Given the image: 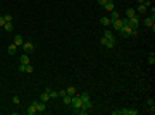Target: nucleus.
Wrapping results in <instances>:
<instances>
[{
	"label": "nucleus",
	"instance_id": "423d86ee",
	"mask_svg": "<svg viewBox=\"0 0 155 115\" xmlns=\"http://www.w3.org/2000/svg\"><path fill=\"white\" fill-rule=\"evenodd\" d=\"M145 23V26H147V28H152V29H155V16L153 14H152V17H147L143 21Z\"/></svg>",
	"mask_w": 155,
	"mask_h": 115
},
{
	"label": "nucleus",
	"instance_id": "9d476101",
	"mask_svg": "<svg viewBox=\"0 0 155 115\" xmlns=\"http://www.w3.org/2000/svg\"><path fill=\"white\" fill-rule=\"evenodd\" d=\"M23 43H24L23 36H21V35H16V38H14V45H17V46H23Z\"/></svg>",
	"mask_w": 155,
	"mask_h": 115
},
{
	"label": "nucleus",
	"instance_id": "72a5a7b5",
	"mask_svg": "<svg viewBox=\"0 0 155 115\" xmlns=\"http://www.w3.org/2000/svg\"><path fill=\"white\" fill-rule=\"evenodd\" d=\"M64 95H67V93H66V89H60V91H59V96H64Z\"/></svg>",
	"mask_w": 155,
	"mask_h": 115
},
{
	"label": "nucleus",
	"instance_id": "c756f323",
	"mask_svg": "<svg viewBox=\"0 0 155 115\" xmlns=\"http://www.w3.org/2000/svg\"><path fill=\"white\" fill-rule=\"evenodd\" d=\"M33 67H31V64H29V65H28V67H26V72H28V74H31V72H33Z\"/></svg>",
	"mask_w": 155,
	"mask_h": 115
},
{
	"label": "nucleus",
	"instance_id": "473e14b6",
	"mask_svg": "<svg viewBox=\"0 0 155 115\" xmlns=\"http://www.w3.org/2000/svg\"><path fill=\"white\" fill-rule=\"evenodd\" d=\"M12 101H14V105H19V96H14L12 98Z\"/></svg>",
	"mask_w": 155,
	"mask_h": 115
},
{
	"label": "nucleus",
	"instance_id": "7c9ffc66",
	"mask_svg": "<svg viewBox=\"0 0 155 115\" xmlns=\"http://www.w3.org/2000/svg\"><path fill=\"white\" fill-rule=\"evenodd\" d=\"M107 2H114V0H98V4H100V5H105Z\"/></svg>",
	"mask_w": 155,
	"mask_h": 115
},
{
	"label": "nucleus",
	"instance_id": "f8f14e48",
	"mask_svg": "<svg viewBox=\"0 0 155 115\" xmlns=\"http://www.w3.org/2000/svg\"><path fill=\"white\" fill-rule=\"evenodd\" d=\"M50 100V95H48V91H45V93H41V96H40V101H48Z\"/></svg>",
	"mask_w": 155,
	"mask_h": 115
},
{
	"label": "nucleus",
	"instance_id": "c85d7f7f",
	"mask_svg": "<svg viewBox=\"0 0 155 115\" xmlns=\"http://www.w3.org/2000/svg\"><path fill=\"white\" fill-rule=\"evenodd\" d=\"M143 5H145V7H147V9H148V7H150V5H152V2H150V0H143Z\"/></svg>",
	"mask_w": 155,
	"mask_h": 115
},
{
	"label": "nucleus",
	"instance_id": "aec40b11",
	"mask_svg": "<svg viewBox=\"0 0 155 115\" xmlns=\"http://www.w3.org/2000/svg\"><path fill=\"white\" fill-rule=\"evenodd\" d=\"M4 29H5L7 33H11L12 29H14V26H12V23H5V24H4Z\"/></svg>",
	"mask_w": 155,
	"mask_h": 115
},
{
	"label": "nucleus",
	"instance_id": "a211bd4d",
	"mask_svg": "<svg viewBox=\"0 0 155 115\" xmlns=\"http://www.w3.org/2000/svg\"><path fill=\"white\" fill-rule=\"evenodd\" d=\"M100 24L102 26H110V19L109 17H100Z\"/></svg>",
	"mask_w": 155,
	"mask_h": 115
},
{
	"label": "nucleus",
	"instance_id": "6e6552de",
	"mask_svg": "<svg viewBox=\"0 0 155 115\" xmlns=\"http://www.w3.org/2000/svg\"><path fill=\"white\" fill-rule=\"evenodd\" d=\"M127 23H129V26H131V28L138 29V26H140V19H138V16H134V17L127 19Z\"/></svg>",
	"mask_w": 155,
	"mask_h": 115
},
{
	"label": "nucleus",
	"instance_id": "4be33fe9",
	"mask_svg": "<svg viewBox=\"0 0 155 115\" xmlns=\"http://www.w3.org/2000/svg\"><path fill=\"white\" fill-rule=\"evenodd\" d=\"M79 98H81V101H88L90 100V93H83V95H79Z\"/></svg>",
	"mask_w": 155,
	"mask_h": 115
},
{
	"label": "nucleus",
	"instance_id": "0eeeda50",
	"mask_svg": "<svg viewBox=\"0 0 155 115\" xmlns=\"http://www.w3.org/2000/svg\"><path fill=\"white\" fill-rule=\"evenodd\" d=\"M23 48H24V52H26V53H31L34 50V45L31 43V41H24V43H23Z\"/></svg>",
	"mask_w": 155,
	"mask_h": 115
},
{
	"label": "nucleus",
	"instance_id": "b1692460",
	"mask_svg": "<svg viewBox=\"0 0 155 115\" xmlns=\"http://www.w3.org/2000/svg\"><path fill=\"white\" fill-rule=\"evenodd\" d=\"M129 38H138V29H134V28L131 29V33H129Z\"/></svg>",
	"mask_w": 155,
	"mask_h": 115
},
{
	"label": "nucleus",
	"instance_id": "7ed1b4c3",
	"mask_svg": "<svg viewBox=\"0 0 155 115\" xmlns=\"http://www.w3.org/2000/svg\"><path fill=\"white\" fill-rule=\"evenodd\" d=\"M100 43H102L103 46H107V48H114V45H115V40H109V38H105V36H103L102 40H100Z\"/></svg>",
	"mask_w": 155,
	"mask_h": 115
},
{
	"label": "nucleus",
	"instance_id": "2eb2a0df",
	"mask_svg": "<svg viewBox=\"0 0 155 115\" xmlns=\"http://www.w3.org/2000/svg\"><path fill=\"white\" fill-rule=\"evenodd\" d=\"M103 7H105V9L110 12V11H114V9H115V4H114V2H107V4H105Z\"/></svg>",
	"mask_w": 155,
	"mask_h": 115
},
{
	"label": "nucleus",
	"instance_id": "dca6fc26",
	"mask_svg": "<svg viewBox=\"0 0 155 115\" xmlns=\"http://www.w3.org/2000/svg\"><path fill=\"white\" fill-rule=\"evenodd\" d=\"M66 93H67L69 96H74V95H76V88L74 86H69L67 89H66Z\"/></svg>",
	"mask_w": 155,
	"mask_h": 115
},
{
	"label": "nucleus",
	"instance_id": "bb28decb",
	"mask_svg": "<svg viewBox=\"0 0 155 115\" xmlns=\"http://www.w3.org/2000/svg\"><path fill=\"white\" fill-rule=\"evenodd\" d=\"M148 64H152V65L155 64V55H153V53H150V57H148Z\"/></svg>",
	"mask_w": 155,
	"mask_h": 115
},
{
	"label": "nucleus",
	"instance_id": "9b49d317",
	"mask_svg": "<svg viewBox=\"0 0 155 115\" xmlns=\"http://www.w3.org/2000/svg\"><path fill=\"white\" fill-rule=\"evenodd\" d=\"M121 17V14H119V12H117V11H115V9H114V11H110V21H115V19H119Z\"/></svg>",
	"mask_w": 155,
	"mask_h": 115
},
{
	"label": "nucleus",
	"instance_id": "39448f33",
	"mask_svg": "<svg viewBox=\"0 0 155 115\" xmlns=\"http://www.w3.org/2000/svg\"><path fill=\"white\" fill-rule=\"evenodd\" d=\"M110 26L114 29H117V31H121V29H122V17L115 19V21H110Z\"/></svg>",
	"mask_w": 155,
	"mask_h": 115
},
{
	"label": "nucleus",
	"instance_id": "cd10ccee",
	"mask_svg": "<svg viewBox=\"0 0 155 115\" xmlns=\"http://www.w3.org/2000/svg\"><path fill=\"white\" fill-rule=\"evenodd\" d=\"M4 19H5V23H12V16H11V14H5Z\"/></svg>",
	"mask_w": 155,
	"mask_h": 115
},
{
	"label": "nucleus",
	"instance_id": "f03ea898",
	"mask_svg": "<svg viewBox=\"0 0 155 115\" xmlns=\"http://www.w3.org/2000/svg\"><path fill=\"white\" fill-rule=\"evenodd\" d=\"M114 115H138V110H115V112H112Z\"/></svg>",
	"mask_w": 155,
	"mask_h": 115
},
{
	"label": "nucleus",
	"instance_id": "ddd939ff",
	"mask_svg": "<svg viewBox=\"0 0 155 115\" xmlns=\"http://www.w3.org/2000/svg\"><path fill=\"white\" fill-rule=\"evenodd\" d=\"M83 108H85V110H92V108H93L92 100H88V101H83Z\"/></svg>",
	"mask_w": 155,
	"mask_h": 115
},
{
	"label": "nucleus",
	"instance_id": "412c9836",
	"mask_svg": "<svg viewBox=\"0 0 155 115\" xmlns=\"http://www.w3.org/2000/svg\"><path fill=\"white\" fill-rule=\"evenodd\" d=\"M145 12H147V7L143 4H138V14H145Z\"/></svg>",
	"mask_w": 155,
	"mask_h": 115
},
{
	"label": "nucleus",
	"instance_id": "2f4dec72",
	"mask_svg": "<svg viewBox=\"0 0 155 115\" xmlns=\"http://www.w3.org/2000/svg\"><path fill=\"white\" fill-rule=\"evenodd\" d=\"M4 24H5V19H4V16H0V28H4Z\"/></svg>",
	"mask_w": 155,
	"mask_h": 115
},
{
	"label": "nucleus",
	"instance_id": "a878e982",
	"mask_svg": "<svg viewBox=\"0 0 155 115\" xmlns=\"http://www.w3.org/2000/svg\"><path fill=\"white\" fill-rule=\"evenodd\" d=\"M48 95H50V98H57V96H59V91H53V89H50V91H48Z\"/></svg>",
	"mask_w": 155,
	"mask_h": 115
},
{
	"label": "nucleus",
	"instance_id": "4468645a",
	"mask_svg": "<svg viewBox=\"0 0 155 115\" xmlns=\"http://www.w3.org/2000/svg\"><path fill=\"white\" fill-rule=\"evenodd\" d=\"M28 113L29 115H34V113H38V112H36V107H34V103H31L28 107Z\"/></svg>",
	"mask_w": 155,
	"mask_h": 115
},
{
	"label": "nucleus",
	"instance_id": "5701e85b",
	"mask_svg": "<svg viewBox=\"0 0 155 115\" xmlns=\"http://www.w3.org/2000/svg\"><path fill=\"white\" fill-rule=\"evenodd\" d=\"M7 50H9V53H12V55H14V53L17 52V45H11L9 48H7Z\"/></svg>",
	"mask_w": 155,
	"mask_h": 115
},
{
	"label": "nucleus",
	"instance_id": "20e7f679",
	"mask_svg": "<svg viewBox=\"0 0 155 115\" xmlns=\"http://www.w3.org/2000/svg\"><path fill=\"white\" fill-rule=\"evenodd\" d=\"M34 103V107H36V112H38V113H41V112H45V101H40V100H34L33 101Z\"/></svg>",
	"mask_w": 155,
	"mask_h": 115
},
{
	"label": "nucleus",
	"instance_id": "393cba45",
	"mask_svg": "<svg viewBox=\"0 0 155 115\" xmlns=\"http://www.w3.org/2000/svg\"><path fill=\"white\" fill-rule=\"evenodd\" d=\"M28 65H29V64H28ZM28 65H24V64H19L17 70H19V72H26V67H28Z\"/></svg>",
	"mask_w": 155,
	"mask_h": 115
},
{
	"label": "nucleus",
	"instance_id": "6ab92c4d",
	"mask_svg": "<svg viewBox=\"0 0 155 115\" xmlns=\"http://www.w3.org/2000/svg\"><path fill=\"white\" fill-rule=\"evenodd\" d=\"M103 36H105V38H109V40H115V38H114V35H112V31H110V29H105V33H103Z\"/></svg>",
	"mask_w": 155,
	"mask_h": 115
},
{
	"label": "nucleus",
	"instance_id": "1a4fd4ad",
	"mask_svg": "<svg viewBox=\"0 0 155 115\" xmlns=\"http://www.w3.org/2000/svg\"><path fill=\"white\" fill-rule=\"evenodd\" d=\"M134 16H136V11H134L133 7H129V9H127V11H126V16H124V17L131 19V17H134Z\"/></svg>",
	"mask_w": 155,
	"mask_h": 115
},
{
	"label": "nucleus",
	"instance_id": "f257e3e1",
	"mask_svg": "<svg viewBox=\"0 0 155 115\" xmlns=\"http://www.w3.org/2000/svg\"><path fill=\"white\" fill-rule=\"evenodd\" d=\"M71 107L72 108H81L83 107V101H81V98H79V95H74V96L71 98Z\"/></svg>",
	"mask_w": 155,
	"mask_h": 115
},
{
	"label": "nucleus",
	"instance_id": "f3484780",
	"mask_svg": "<svg viewBox=\"0 0 155 115\" xmlns=\"http://www.w3.org/2000/svg\"><path fill=\"white\" fill-rule=\"evenodd\" d=\"M21 64H24V65L29 64V55L28 53H26V55H21Z\"/></svg>",
	"mask_w": 155,
	"mask_h": 115
}]
</instances>
